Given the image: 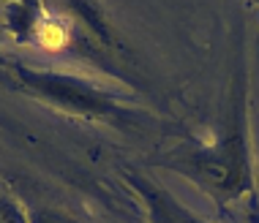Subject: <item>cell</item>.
<instances>
[{
	"label": "cell",
	"instance_id": "1",
	"mask_svg": "<svg viewBox=\"0 0 259 223\" xmlns=\"http://www.w3.org/2000/svg\"><path fill=\"white\" fill-rule=\"evenodd\" d=\"M169 166L194 185H199L215 204L237 201L256 204V174L248 134V93L246 79H235L224 131L205 147H191L169 158Z\"/></svg>",
	"mask_w": 259,
	"mask_h": 223
},
{
	"label": "cell",
	"instance_id": "2",
	"mask_svg": "<svg viewBox=\"0 0 259 223\" xmlns=\"http://www.w3.org/2000/svg\"><path fill=\"white\" fill-rule=\"evenodd\" d=\"M14 79L22 85L30 95H36L50 106L66 112L82 120H120L125 117L123 101L112 90L101 87L99 82L85 79L76 74L52 71V68H33L11 63Z\"/></svg>",
	"mask_w": 259,
	"mask_h": 223
},
{
	"label": "cell",
	"instance_id": "3",
	"mask_svg": "<svg viewBox=\"0 0 259 223\" xmlns=\"http://www.w3.org/2000/svg\"><path fill=\"white\" fill-rule=\"evenodd\" d=\"M125 180H128V185L137 191V196L142 199L150 223H207V220L197 218L191 210H186L178 199H172L164 188L150 183L142 174H128Z\"/></svg>",
	"mask_w": 259,
	"mask_h": 223
},
{
	"label": "cell",
	"instance_id": "4",
	"mask_svg": "<svg viewBox=\"0 0 259 223\" xmlns=\"http://www.w3.org/2000/svg\"><path fill=\"white\" fill-rule=\"evenodd\" d=\"M25 220L27 223H82L76 220L74 215L68 212H60V210H25Z\"/></svg>",
	"mask_w": 259,
	"mask_h": 223
},
{
	"label": "cell",
	"instance_id": "5",
	"mask_svg": "<svg viewBox=\"0 0 259 223\" xmlns=\"http://www.w3.org/2000/svg\"><path fill=\"white\" fill-rule=\"evenodd\" d=\"M0 223H27L25 220V210H19L11 199L0 196Z\"/></svg>",
	"mask_w": 259,
	"mask_h": 223
}]
</instances>
